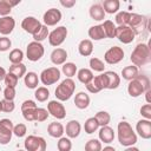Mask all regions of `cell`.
Segmentation results:
<instances>
[{"mask_svg":"<svg viewBox=\"0 0 151 151\" xmlns=\"http://www.w3.org/2000/svg\"><path fill=\"white\" fill-rule=\"evenodd\" d=\"M50 113L46 109L42 107H37L35 109V113H34V120L35 122H45L48 118Z\"/></svg>","mask_w":151,"mask_h":151,"instance_id":"45","label":"cell"},{"mask_svg":"<svg viewBox=\"0 0 151 151\" xmlns=\"http://www.w3.org/2000/svg\"><path fill=\"white\" fill-rule=\"evenodd\" d=\"M150 94H151V90L145 91V99H146L147 104H151V98H150Z\"/></svg>","mask_w":151,"mask_h":151,"instance_id":"56","label":"cell"},{"mask_svg":"<svg viewBox=\"0 0 151 151\" xmlns=\"http://www.w3.org/2000/svg\"><path fill=\"white\" fill-rule=\"evenodd\" d=\"M114 38H118V40L123 44H130L134 40L136 33L129 26H118V27H116V37Z\"/></svg>","mask_w":151,"mask_h":151,"instance_id":"12","label":"cell"},{"mask_svg":"<svg viewBox=\"0 0 151 151\" xmlns=\"http://www.w3.org/2000/svg\"><path fill=\"white\" fill-rule=\"evenodd\" d=\"M60 79V70L58 67L45 68L40 73V80L44 85H52Z\"/></svg>","mask_w":151,"mask_h":151,"instance_id":"9","label":"cell"},{"mask_svg":"<svg viewBox=\"0 0 151 151\" xmlns=\"http://www.w3.org/2000/svg\"><path fill=\"white\" fill-rule=\"evenodd\" d=\"M139 74L138 72V67H136L134 65H130V66H126L122 70V76L125 80H133L134 78H137V76Z\"/></svg>","mask_w":151,"mask_h":151,"instance_id":"30","label":"cell"},{"mask_svg":"<svg viewBox=\"0 0 151 151\" xmlns=\"http://www.w3.org/2000/svg\"><path fill=\"white\" fill-rule=\"evenodd\" d=\"M101 142L98 139H90L85 144V151H101Z\"/></svg>","mask_w":151,"mask_h":151,"instance_id":"44","label":"cell"},{"mask_svg":"<svg viewBox=\"0 0 151 151\" xmlns=\"http://www.w3.org/2000/svg\"><path fill=\"white\" fill-rule=\"evenodd\" d=\"M40 26H41L40 21L34 17H26L21 22V27L24 28V31L32 35L40 28Z\"/></svg>","mask_w":151,"mask_h":151,"instance_id":"16","label":"cell"},{"mask_svg":"<svg viewBox=\"0 0 151 151\" xmlns=\"http://www.w3.org/2000/svg\"><path fill=\"white\" fill-rule=\"evenodd\" d=\"M15 27V20L12 17H2L0 18V33L6 37L13 32Z\"/></svg>","mask_w":151,"mask_h":151,"instance_id":"18","label":"cell"},{"mask_svg":"<svg viewBox=\"0 0 151 151\" xmlns=\"http://www.w3.org/2000/svg\"><path fill=\"white\" fill-rule=\"evenodd\" d=\"M15 98V88L14 87H7L4 90V99L6 100H14Z\"/></svg>","mask_w":151,"mask_h":151,"instance_id":"51","label":"cell"},{"mask_svg":"<svg viewBox=\"0 0 151 151\" xmlns=\"http://www.w3.org/2000/svg\"><path fill=\"white\" fill-rule=\"evenodd\" d=\"M147 90H150V80L144 74H138L137 78L131 80L127 85V92L133 98L139 97Z\"/></svg>","mask_w":151,"mask_h":151,"instance_id":"3","label":"cell"},{"mask_svg":"<svg viewBox=\"0 0 151 151\" xmlns=\"http://www.w3.org/2000/svg\"><path fill=\"white\" fill-rule=\"evenodd\" d=\"M45 53V48L41 45V42H37V41H32L27 45L26 48V55L27 59L31 61H38L41 59V57Z\"/></svg>","mask_w":151,"mask_h":151,"instance_id":"8","label":"cell"},{"mask_svg":"<svg viewBox=\"0 0 151 151\" xmlns=\"http://www.w3.org/2000/svg\"><path fill=\"white\" fill-rule=\"evenodd\" d=\"M117 132H118V140L120 145L127 147V146H133L137 143V134L127 122L118 123Z\"/></svg>","mask_w":151,"mask_h":151,"instance_id":"1","label":"cell"},{"mask_svg":"<svg viewBox=\"0 0 151 151\" xmlns=\"http://www.w3.org/2000/svg\"><path fill=\"white\" fill-rule=\"evenodd\" d=\"M76 90V83L71 78L64 79L55 88V97L59 101H66L68 100Z\"/></svg>","mask_w":151,"mask_h":151,"instance_id":"4","label":"cell"},{"mask_svg":"<svg viewBox=\"0 0 151 151\" xmlns=\"http://www.w3.org/2000/svg\"><path fill=\"white\" fill-rule=\"evenodd\" d=\"M60 5L66 8H71L76 5V0H60Z\"/></svg>","mask_w":151,"mask_h":151,"instance_id":"54","label":"cell"},{"mask_svg":"<svg viewBox=\"0 0 151 151\" xmlns=\"http://www.w3.org/2000/svg\"><path fill=\"white\" fill-rule=\"evenodd\" d=\"M18 151H24V150H18Z\"/></svg>","mask_w":151,"mask_h":151,"instance_id":"60","label":"cell"},{"mask_svg":"<svg viewBox=\"0 0 151 151\" xmlns=\"http://www.w3.org/2000/svg\"><path fill=\"white\" fill-rule=\"evenodd\" d=\"M47 111L57 119H64L66 117V109L59 100H51L47 104Z\"/></svg>","mask_w":151,"mask_h":151,"instance_id":"13","label":"cell"},{"mask_svg":"<svg viewBox=\"0 0 151 151\" xmlns=\"http://www.w3.org/2000/svg\"><path fill=\"white\" fill-rule=\"evenodd\" d=\"M67 59V52L64 48H55L51 53V61L54 65H64Z\"/></svg>","mask_w":151,"mask_h":151,"instance_id":"20","label":"cell"},{"mask_svg":"<svg viewBox=\"0 0 151 151\" xmlns=\"http://www.w3.org/2000/svg\"><path fill=\"white\" fill-rule=\"evenodd\" d=\"M8 59L12 64H20L24 59V52L20 50V48H14L9 52V55H8Z\"/></svg>","mask_w":151,"mask_h":151,"instance_id":"38","label":"cell"},{"mask_svg":"<svg viewBox=\"0 0 151 151\" xmlns=\"http://www.w3.org/2000/svg\"><path fill=\"white\" fill-rule=\"evenodd\" d=\"M24 145L26 151H45L46 150V142L42 137H39V136L26 137Z\"/></svg>","mask_w":151,"mask_h":151,"instance_id":"7","label":"cell"},{"mask_svg":"<svg viewBox=\"0 0 151 151\" xmlns=\"http://www.w3.org/2000/svg\"><path fill=\"white\" fill-rule=\"evenodd\" d=\"M77 77H78V80L80 83H83L84 85H87L94 78L93 73H92V71L90 68H80L78 71V73H77Z\"/></svg>","mask_w":151,"mask_h":151,"instance_id":"31","label":"cell"},{"mask_svg":"<svg viewBox=\"0 0 151 151\" xmlns=\"http://www.w3.org/2000/svg\"><path fill=\"white\" fill-rule=\"evenodd\" d=\"M74 104L79 110H85L90 105V97L85 92H78L74 97Z\"/></svg>","mask_w":151,"mask_h":151,"instance_id":"24","label":"cell"},{"mask_svg":"<svg viewBox=\"0 0 151 151\" xmlns=\"http://www.w3.org/2000/svg\"><path fill=\"white\" fill-rule=\"evenodd\" d=\"M136 131L143 139H150L151 138V120L147 119H140L137 122Z\"/></svg>","mask_w":151,"mask_h":151,"instance_id":"17","label":"cell"},{"mask_svg":"<svg viewBox=\"0 0 151 151\" xmlns=\"http://www.w3.org/2000/svg\"><path fill=\"white\" fill-rule=\"evenodd\" d=\"M130 14L129 12L126 11H120L117 13L116 15V22L118 24V26H127V22H129V19H130Z\"/></svg>","mask_w":151,"mask_h":151,"instance_id":"40","label":"cell"},{"mask_svg":"<svg viewBox=\"0 0 151 151\" xmlns=\"http://www.w3.org/2000/svg\"><path fill=\"white\" fill-rule=\"evenodd\" d=\"M9 73L14 74L18 78H21V77H24L26 74V66L22 63H20V64H12L9 66Z\"/></svg>","mask_w":151,"mask_h":151,"instance_id":"34","label":"cell"},{"mask_svg":"<svg viewBox=\"0 0 151 151\" xmlns=\"http://www.w3.org/2000/svg\"><path fill=\"white\" fill-rule=\"evenodd\" d=\"M124 59V51L122 47H118V46H113V47H110L105 54H104V60L110 64V65H113V64H118L120 63L122 60Z\"/></svg>","mask_w":151,"mask_h":151,"instance_id":"11","label":"cell"},{"mask_svg":"<svg viewBox=\"0 0 151 151\" xmlns=\"http://www.w3.org/2000/svg\"><path fill=\"white\" fill-rule=\"evenodd\" d=\"M101 151H116V149L112 146H105L104 149H101Z\"/></svg>","mask_w":151,"mask_h":151,"instance_id":"58","label":"cell"},{"mask_svg":"<svg viewBox=\"0 0 151 151\" xmlns=\"http://www.w3.org/2000/svg\"><path fill=\"white\" fill-rule=\"evenodd\" d=\"M124 151H139V149L136 147V146H127Z\"/></svg>","mask_w":151,"mask_h":151,"instance_id":"57","label":"cell"},{"mask_svg":"<svg viewBox=\"0 0 151 151\" xmlns=\"http://www.w3.org/2000/svg\"><path fill=\"white\" fill-rule=\"evenodd\" d=\"M6 74H7V73H6V70H5L4 67H1V66H0V81L5 79Z\"/></svg>","mask_w":151,"mask_h":151,"instance_id":"55","label":"cell"},{"mask_svg":"<svg viewBox=\"0 0 151 151\" xmlns=\"http://www.w3.org/2000/svg\"><path fill=\"white\" fill-rule=\"evenodd\" d=\"M26 132H27V127H26V125L22 124V123H19V124H17V125L13 127V134H15V136L19 137V138L24 137V136L26 134Z\"/></svg>","mask_w":151,"mask_h":151,"instance_id":"47","label":"cell"},{"mask_svg":"<svg viewBox=\"0 0 151 151\" xmlns=\"http://www.w3.org/2000/svg\"><path fill=\"white\" fill-rule=\"evenodd\" d=\"M42 20L45 26H54L61 20V12L57 8H50L45 12Z\"/></svg>","mask_w":151,"mask_h":151,"instance_id":"15","label":"cell"},{"mask_svg":"<svg viewBox=\"0 0 151 151\" xmlns=\"http://www.w3.org/2000/svg\"><path fill=\"white\" fill-rule=\"evenodd\" d=\"M0 91H1V86H0Z\"/></svg>","mask_w":151,"mask_h":151,"instance_id":"61","label":"cell"},{"mask_svg":"<svg viewBox=\"0 0 151 151\" xmlns=\"http://www.w3.org/2000/svg\"><path fill=\"white\" fill-rule=\"evenodd\" d=\"M94 118L97 119L99 126H106V125H109V123L111 120V116L106 111H99V112H97L96 116H94Z\"/></svg>","mask_w":151,"mask_h":151,"instance_id":"36","label":"cell"},{"mask_svg":"<svg viewBox=\"0 0 151 151\" xmlns=\"http://www.w3.org/2000/svg\"><path fill=\"white\" fill-rule=\"evenodd\" d=\"M64 131H65V129H64L63 124L61 123H58V122L50 123V125L47 126V132L53 138H60V137H63Z\"/></svg>","mask_w":151,"mask_h":151,"instance_id":"23","label":"cell"},{"mask_svg":"<svg viewBox=\"0 0 151 151\" xmlns=\"http://www.w3.org/2000/svg\"><path fill=\"white\" fill-rule=\"evenodd\" d=\"M63 73L67 77V78H72L73 76H76V72H77V66L76 64L73 63H65L63 65Z\"/></svg>","mask_w":151,"mask_h":151,"instance_id":"42","label":"cell"},{"mask_svg":"<svg viewBox=\"0 0 151 151\" xmlns=\"http://www.w3.org/2000/svg\"><path fill=\"white\" fill-rule=\"evenodd\" d=\"M88 37L92 39V40H101L105 37V33L103 31V27L101 25H94V26H91L88 28Z\"/></svg>","mask_w":151,"mask_h":151,"instance_id":"29","label":"cell"},{"mask_svg":"<svg viewBox=\"0 0 151 151\" xmlns=\"http://www.w3.org/2000/svg\"><path fill=\"white\" fill-rule=\"evenodd\" d=\"M86 88H87V91L91 92V93H98V92H100L101 90L106 88V79H105L104 73H101V74L94 77V78L92 79V81L86 85Z\"/></svg>","mask_w":151,"mask_h":151,"instance_id":"14","label":"cell"},{"mask_svg":"<svg viewBox=\"0 0 151 151\" xmlns=\"http://www.w3.org/2000/svg\"><path fill=\"white\" fill-rule=\"evenodd\" d=\"M48 34H50V32H48L47 26L41 25L40 28L33 34V39H34V41H37V42H41L42 40H45V39L48 37Z\"/></svg>","mask_w":151,"mask_h":151,"instance_id":"37","label":"cell"},{"mask_svg":"<svg viewBox=\"0 0 151 151\" xmlns=\"http://www.w3.org/2000/svg\"><path fill=\"white\" fill-rule=\"evenodd\" d=\"M24 81H25V85L28 88H37L38 87V84H39L38 74L35 72H28V73L25 74Z\"/></svg>","mask_w":151,"mask_h":151,"instance_id":"32","label":"cell"},{"mask_svg":"<svg viewBox=\"0 0 151 151\" xmlns=\"http://www.w3.org/2000/svg\"><path fill=\"white\" fill-rule=\"evenodd\" d=\"M57 146H58V150L59 151H71V149H72V142L70 140V138L60 137Z\"/></svg>","mask_w":151,"mask_h":151,"instance_id":"43","label":"cell"},{"mask_svg":"<svg viewBox=\"0 0 151 151\" xmlns=\"http://www.w3.org/2000/svg\"><path fill=\"white\" fill-rule=\"evenodd\" d=\"M18 80H19V78L15 77L14 74L9 73V72L6 74V77H5V79H4L5 85H6L7 87H14V88H15V86H17V84H18Z\"/></svg>","mask_w":151,"mask_h":151,"instance_id":"46","label":"cell"},{"mask_svg":"<svg viewBox=\"0 0 151 151\" xmlns=\"http://www.w3.org/2000/svg\"><path fill=\"white\" fill-rule=\"evenodd\" d=\"M101 27H103V31H104L106 38H114L116 37V25L111 20H105L101 24Z\"/></svg>","mask_w":151,"mask_h":151,"instance_id":"33","label":"cell"},{"mask_svg":"<svg viewBox=\"0 0 151 151\" xmlns=\"http://www.w3.org/2000/svg\"><path fill=\"white\" fill-rule=\"evenodd\" d=\"M34 97H35V99H37L38 101H41V103H42V101H46V100L48 99V97H50V91H48L47 87L40 86V87H38V88L35 90Z\"/></svg>","mask_w":151,"mask_h":151,"instance_id":"39","label":"cell"},{"mask_svg":"<svg viewBox=\"0 0 151 151\" xmlns=\"http://www.w3.org/2000/svg\"><path fill=\"white\" fill-rule=\"evenodd\" d=\"M81 126L78 120H70L66 124V134L68 138H77L80 134Z\"/></svg>","mask_w":151,"mask_h":151,"instance_id":"22","label":"cell"},{"mask_svg":"<svg viewBox=\"0 0 151 151\" xmlns=\"http://www.w3.org/2000/svg\"><path fill=\"white\" fill-rule=\"evenodd\" d=\"M98 127H99V124H98V122H97V119L94 117H91V118L86 119V122L84 124V130L88 134L96 132L98 130Z\"/></svg>","mask_w":151,"mask_h":151,"instance_id":"35","label":"cell"},{"mask_svg":"<svg viewBox=\"0 0 151 151\" xmlns=\"http://www.w3.org/2000/svg\"><path fill=\"white\" fill-rule=\"evenodd\" d=\"M78 51L83 57H88L93 52V44L90 39H84L78 45Z\"/></svg>","mask_w":151,"mask_h":151,"instance_id":"26","label":"cell"},{"mask_svg":"<svg viewBox=\"0 0 151 151\" xmlns=\"http://www.w3.org/2000/svg\"><path fill=\"white\" fill-rule=\"evenodd\" d=\"M66 37H67V28L65 26H59L48 34L50 45L58 47L59 45H61L65 41Z\"/></svg>","mask_w":151,"mask_h":151,"instance_id":"10","label":"cell"},{"mask_svg":"<svg viewBox=\"0 0 151 151\" xmlns=\"http://www.w3.org/2000/svg\"><path fill=\"white\" fill-rule=\"evenodd\" d=\"M105 79H106V88L109 90H114L119 86L120 84V77L113 72V71H106L104 72Z\"/></svg>","mask_w":151,"mask_h":151,"instance_id":"19","label":"cell"},{"mask_svg":"<svg viewBox=\"0 0 151 151\" xmlns=\"http://www.w3.org/2000/svg\"><path fill=\"white\" fill-rule=\"evenodd\" d=\"M127 26L130 28H132L133 32L137 35V34L142 33L146 28V26H147V19L144 15H140V14H137V13H131L130 14L129 22H127Z\"/></svg>","mask_w":151,"mask_h":151,"instance_id":"5","label":"cell"},{"mask_svg":"<svg viewBox=\"0 0 151 151\" xmlns=\"http://www.w3.org/2000/svg\"><path fill=\"white\" fill-rule=\"evenodd\" d=\"M99 139L100 142H104L105 144H110L113 142L114 139V131L112 127H110L109 125L106 126H101L99 130Z\"/></svg>","mask_w":151,"mask_h":151,"instance_id":"21","label":"cell"},{"mask_svg":"<svg viewBox=\"0 0 151 151\" xmlns=\"http://www.w3.org/2000/svg\"><path fill=\"white\" fill-rule=\"evenodd\" d=\"M90 15L96 21H101L105 19V12L100 4H93L90 7Z\"/></svg>","mask_w":151,"mask_h":151,"instance_id":"25","label":"cell"},{"mask_svg":"<svg viewBox=\"0 0 151 151\" xmlns=\"http://www.w3.org/2000/svg\"><path fill=\"white\" fill-rule=\"evenodd\" d=\"M101 6H103V9L105 13L113 14V13L118 12V9L120 7V2H119V0H105Z\"/></svg>","mask_w":151,"mask_h":151,"instance_id":"28","label":"cell"},{"mask_svg":"<svg viewBox=\"0 0 151 151\" xmlns=\"http://www.w3.org/2000/svg\"><path fill=\"white\" fill-rule=\"evenodd\" d=\"M14 109H15V104L13 100H6V99L1 100V111L9 113V112H13Z\"/></svg>","mask_w":151,"mask_h":151,"instance_id":"48","label":"cell"},{"mask_svg":"<svg viewBox=\"0 0 151 151\" xmlns=\"http://www.w3.org/2000/svg\"><path fill=\"white\" fill-rule=\"evenodd\" d=\"M20 4V0L17 1H11V0H0V15L2 17H8V14L12 11L13 6H17Z\"/></svg>","mask_w":151,"mask_h":151,"instance_id":"27","label":"cell"},{"mask_svg":"<svg viewBox=\"0 0 151 151\" xmlns=\"http://www.w3.org/2000/svg\"><path fill=\"white\" fill-rule=\"evenodd\" d=\"M37 109V107H35ZM35 109H24L21 110L24 118L27 122H34V113H35Z\"/></svg>","mask_w":151,"mask_h":151,"instance_id":"49","label":"cell"},{"mask_svg":"<svg viewBox=\"0 0 151 151\" xmlns=\"http://www.w3.org/2000/svg\"><path fill=\"white\" fill-rule=\"evenodd\" d=\"M90 67H91V70H93L96 72H103L105 70V64L99 58H91L90 59Z\"/></svg>","mask_w":151,"mask_h":151,"instance_id":"41","label":"cell"},{"mask_svg":"<svg viewBox=\"0 0 151 151\" xmlns=\"http://www.w3.org/2000/svg\"><path fill=\"white\" fill-rule=\"evenodd\" d=\"M12 46V41L9 40V38L7 37H0V51L5 52L7 50H9V47Z\"/></svg>","mask_w":151,"mask_h":151,"instance_id":"50","label":"cell"},{"mask_svg":"<svg viewBox=\"0 0 151 151\" xmlns=\"http://www.w3.org/2000/svg\"><path fill=\"white\" fill-rule=\"evenodd\" d=\"M131 61L132 64L138 67V66H143L145 64H147L151 60V50L150 46L147 44H138L134 50L131 53Z\"/></svg>","mask_w":151,"mask_h":151,"instance_id":"2","label":"cell"},{"mask_svg":"<svg viewBox=\"0 0 151 151\" xmlns=\"http://www.w3.org/2000/svg\"><path fill=\"white\" fill-rule=\"evenodd\" d=\"M13 123L11 119L4 118L0 120V144L6 145L11 142L13 134Z\"/></svg>","mask_w":151,"mask_h":151,"instance_id":"6","label":"cell"},{"mask_svg":"<svg viewBox=\"0 0 151 151\" xmlns=\"http://www.w3.org/2000/svg\"><path fill=\"white\" fill-rule=\"evenodd\" d=\"M35 107H38V106L33 100H25L21 104V110H24V109H35Z\"/></svg>","mask_w":151,"mask_h":151,"instance_id":"53","label":"cell"},{"mask_svg":"<svg viewBox=\"0 0 151 151\" xmlns=\"http://www.w3.org/2000/svg\"><path fill=\"white\" fill-rule=\"evenodd\" d=\"M0 111H1V100H0Z\"/></svg>","mask_w":151,"mask_h":151,"instance_id":"59","label":"cell"},{"mask_svg":"<svg viewBox=\"0 0 151 151\" xmlns=\"http://www.w3.org/2000/svg\"><path fill=\"white\" fill-rule=\"evenodd\" d=\"M140 114H142L145 119L150 120V119H151V105H150V104L143 105V106L140 107Z\"/></svg>","mask_w":151,"mask_h":151,"instance_id":"52","label":"cell"}]
</instances>
